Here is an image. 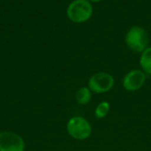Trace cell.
<instances>
[{
    "mask_svg": "<svg viewBox=\"0 0 151 151\" xmlns=\"http://www.w3.org/2000/svg\"><path fill=\"white\" fill-rule=\"evenodd\" d=\"M93 8L88 0H75L67 8L68 18L76 23L87 21L92 15Z\"/></svg>",
    "mask_w": 151,
    "mask_h": 151,
    "instance_id": "cell-1",
    "label": "cell"
},
{
    "mask_svg": "<svg viewBox=\"0 0 151 151\" xmlns=\"http://www.w3.org/2000/svg\"><path fill=\"white\" fill-rule=\"evenodd\" d=\"M127 46L134 52H142L146 50L150 42V36L146 29L134 26L129 29L126 36Z\"/></svg>",
    "mask_w": 151,
    "mask_h": 151,
    "instance_id": "cell-2",
    "label": "cell"
},
{
    "mask_svg": "<svg viewBox=\"0 0 151 151\" xmlns=\"http://www.w3.org/2000/svg\"><path fill=\"white\" fill-rule=\"evenodd\" d=\"M68 133L76 140H85L91 134V126L83 117H74L67 124Z\"/></svg>",
    "mask_w": 151,
    "mask_h": 151,
    "instance_id": "cell-3",
    "label": "cell"
},
{
    "mask_svg": "<svg viewBox=\"0 0 151 151\" xmlns=\"http://www.w3.org/2000/svg\"><path fill=\"white\" fill-rule=\"evenodd\" d=\"M0 151H25V142L12 132L0 133Z\"/></svg>",
    "mask_w": 151,
    "mask_h": 151,
    "instance_id": "cell-4",
    "label": "cell"
},
{
    "mask_svg": "<svg viewBox=\"0 0 151 151\" xmlns=\"http://www.w3.org/2000/svg\"><path fill=\"white\" fill-rule=\"evenodd\" d=\"M114 85L113 77L108 73H96L91 77L88 82V86L91 91L101 93H106L112 88Z\"/></svg>",
    "mask_w": 151,
    "mask_h": 151,
    "instance_id": "cell-5",
    "label": "cell"
},
{
    "mask_svg": "<svg viewBox=\"0 0 151 151\" xmlns=\"http://www.w3.org/2000/svg\"><path fill=\"white\" fill-rule=\"evenodd\" d=\"M145 75L140 70H133L129 72L124 78V87L128 91H136L140 89L145 83Z\"/></svg>",
    "mask_w": 151,
    "mask_h": 151,
    "instance_id": "cell-6",
    "label": "cell"
},
{
    "mask_svg": "<svg viewBox=\"0 0 151 151\" xmlns=\"http://www.w3.org/2000/svg\"><path fill=\"white\" fill-rule=\"evenodd\" d=\"M90 99L91 93L90 90L87 87H82L76 93V101L79 104L85 105L90 101Z\"/></svg>",
    "mask_w": 151,
    "mask_h": 151,
    "instance_id": "cell-7",
    "label": "cell"
},
{
    "mask_svg": "<svg viewBox=\"0 0 151 151\" xmlns=\"http://www.w3.org/2000/svg\"><path fill=\"white\" fill-rule=\"evenodd\" d=\"M141 65L144 71L151 74V47L143 51L141 57Z\"/></svg>",
    "mask_w": 151,
    "mask_h": 151,
    "instance_id": "cell-8",
    "label": "cell"
},
{
    "mask_svg": "<svg viewBox=\"0 0 151 151\" xmlns=\"http://www.w3.org/2000/svg\"><path fill=\"white\" fill-rule=\"evenodd\" d=\"M109 110H110V104L107 101L101 102L96 109V116L97 118H104V117L107 116Z\"/></svg>",
    "mask_w": 151,
    "mask_h": 151,
    "instance_id": "cell-9",
    "label": "cell"
},
{
    "mask_svg": "<svg viewBox=\"0 0 151 151\" xmlns=\"http://www.w3.org/2000/svg\"><path fill=\"white\" fill-rule=\"evenodd\" d=\"M89 1H92V2H99V1H102V0H89Z\"/></svg>",
    "mask_w": 151,
    "mask_h": 151,
    "instance_id": "cell-10",
    "label": "cell"
}]
</instances>
